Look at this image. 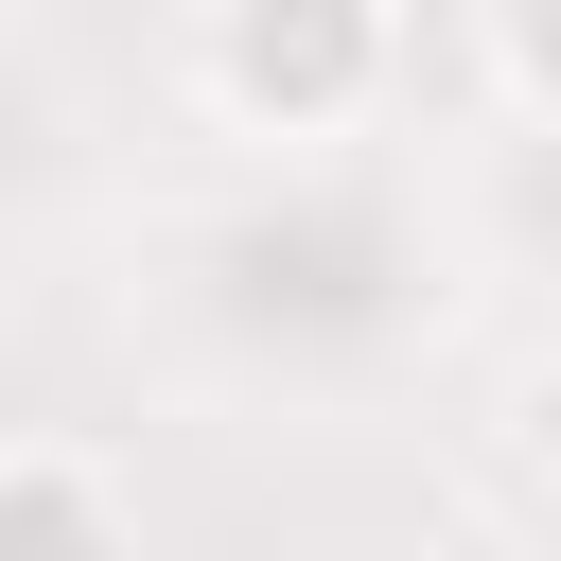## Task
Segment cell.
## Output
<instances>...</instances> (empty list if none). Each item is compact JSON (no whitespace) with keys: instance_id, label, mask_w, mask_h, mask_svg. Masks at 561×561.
Instances as JSON below:
<instances>
[{"instance_id":"1","label":"cell","mask_w":561,"mask_h":561,"mask_svg":"<svg viewBox=\"0 0 561 561\" xmlns=\"http://www.w3.org/2000/svg\"><path fill=\"white\" fill-rule=\"evenodd\" d=\"M210 88L280 140H333L386 88V0H210Z\"/></svg>"},{"instance_id":"2","label":"cell","mask_w":561,"mask_h":561,"mask_svg":"<svg viewBox=\"0 0 561 561\" xmlns=\"http://www.w3.org/2000/svg\"><path fill=\"white\" fill-rule=\"evenodd\" d=\"M0 561H140V526L70 438H18L0 456Z\"/></svg>"},{"instance_id":"3","label":"cell","mask_w":561,"mask_h":561,"mask_svg":"<svg viewBox=\"0 0 561 561\" xmlns=\"http://www.w3.org/2000/svg\"><path fill=\"white\" fill-rule=\"evenodd\" d=\"M508 70H526V105H561V0H508Z\"/></svg>"}]
</instances>
